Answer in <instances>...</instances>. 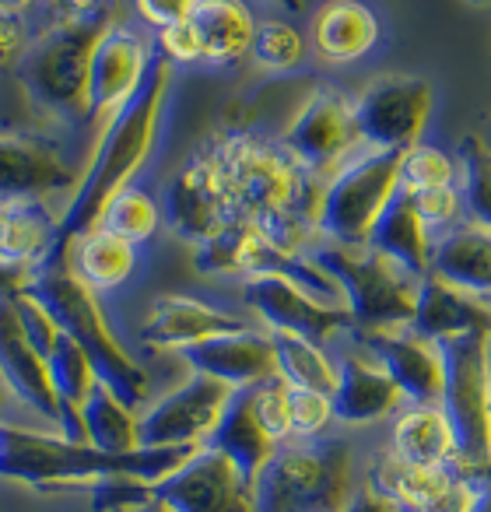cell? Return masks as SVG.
I'll use <instances>...</instances> for the list:
<instances>
[{"label":"cell","mask_w":491,"mask_h":512,"mask_svg":"<svg viewBox=\"0 0 491 512\" xmlns=\"http://www.w3.org/2000/svg\"><path fill=\"white\" fill-rule=\"evenodd\" d=\"M207 148L221 169L235 218L253 221L278 253H313L320 242L316 232L320 183L295 165L281 137H267L264 130L253 127H228L207 137Z\"/></svg>","instance_id":"1"},{"label":"cell","mask_w":491,"mask_h":512,"mask_svg":"<svg viewBox=\"0 0 491 512\" xmlns=\"http://www.w3.org/2000/svg\"><path fill=\"white\" fill-rule=\"evenodd\" d=\"M172 81H176V67L155 53L141 92L130 99V106L95 141H88L92 148H88L81 179L57 214V253H53L50 264L67 260L71 242L78 235H85L88 228L99 225L109 200L120 190H127V186H134L141 179V172L148 169V162L158 151V141H162Z\"/></svg>","instance_id":"2"},{"label":"cell","mask_w":491,"mask_h":512,"mask_svg":"<svg viewBox=\"0 0 491 512\" xmlns=\"http://www.w3.org/2000/svg\"><path fill=\"white\" fill-rule=\"evenodd\" d=\"M197 449L200 446H141L130 453H106L81 439L0 421V481L22 484L29 491H92L113 477L158 484Z\"/></svg>","instance_id":"3"},{"label":"cell","mask_w":491,"mask_h":512,"mask_svg":"<svg viewBox=\"0 0 491 512\" xmlns=\"http://www.w3.org/2000/svg\"><path fill=\"white\" fill-rule=\"evenodd\" d=\"M29 295L57 320V327L78 344L92 362L95 376L106 390H113L123 404H130L134 411H144L151 400V376L134 351L123 344V337L116 334L113 320H109L102 295L92 292L78 274L67 267V260L60 264H46L32 278Z\"/></svg>","instance_id":"4"},{"label":"cell","mask_w":491,"mask_h":512,"mask_svg":"<svg viewBox=\"0 0 491 512\" xmlns=\"http://www.w3.org/2000/svg\"><path fill=\"white\" fill-rule=\"evenodd\" d=\"M106 25L64 15L60 8L39 22L15 78L46 120L60 127H88V67L95 39Z\"/></svg>","instance_id":"5"},{"label":"cell","mask_w":491,"mask_h":512,"mask_svg":"<svg viewBox=\"0 0 491 512\" xmlns=\"http://www.w3.org/2000/svg\"><path fill=\"white\" fill-rule=\"evenodd\" d=\"M355 449L348 439L285 442L253 481L257 512H341L358 495Z\"/></svg>","instance_id":"6"},{"label":"cell","mask_w":491,"mask_h":512,"mask_svg":"<svg viewBox=\"0 0 491 512\" xmlns=\"http://www.w3.org/2000/svg\"><path fill=\"white\" fill-rule=\"evenodd\" d=\"M309 256L334 278L344 309L355 323V334L411 327L421 278L407 274L390 256L376 253L369 242L344 246L327 239L316 242Z\"/></svg>","instance_id":"7"},{"label":"cell","mask_w":491,"mask_h":512,"mask_svg":"<svg viewBox=\"0 0 491 512\" xmlns=\"http://www.w3.org/2000/svg\"><path fill=\"white\" fill-rule=\"evenodd\" d=\"M400 162L404 151H369L355 155L341 172L320 186L316 200V232L327 242L365 246L400 193Z\"/></svg>","instance_id":"8"},{"label":"cell","mask_w":491,"mask_h":512,"mask_svg":"<svg viewBox=\"0 0 491 512\" xmlns=\"http://www.w3.org/2000/svg\"><path fill=\"white\" fill-rule=\"evenodd\" d=\"M442 411L456 432V467L474 481L491 477V348L488 341H446Z\"/></svg>","instance_id":"9"},{"label":"cell","mask_w":491,"mask_h":512,"mask_svg":"<svg viewBox=\"0 0 491 512\" xmlns=\"http://www.w3.org/2000/svg\"><path fill=\"white\" fill-rule=\"evenodd\" d=\"M281 144L295 165L323 186L365 151L355 123V95L337 85H316L281 130Z\"/></svg>","instance_id":"10"},{"label":"cell","mask_w":491,"mask_h":512,"mask_svg":"<svg viewBox=\"0 0 491 512\" xmlns=\"http://www.w3.org/2000/svg\"><path fill=\"white\" fill-rule=\"evenodd\" d=\"M151 60H155V43L141 25L113 18L102 29L88 67V141H95L141 92Z\"/></svg>","instance_id":"11"},{"label":"cell","mask_w":491,"mask_h":512,"mask_svg":"<svg viewBox=\"0 0 491 512\" xmlns=\"http://www.w3.org/2000/svg\"><path fill=\"white\" fill-rule=\"evenodd\" d=\"M432 106L435 95L425 78L379 74L355 95L358 137L369 151H407L425 137Z\"/></svg>","instance_id":"12"},{"label":"cell","mask_w":491,"mask_h":512,"mask_svg":"<svg viewBox=\"0 0 491 512\" xmlns=\"http://www.w3.org/2000/svg\"><path fill=\"white\" fill-rule=\"evenodd\" d=\"M242 306L250 309L267 334H292L306 341L327 344L355 330L341 302H327L288 274H253L242 281Z\"/></svg>","instance_id":"13"},{"label":"cell","mask_w":491,"mask_h":512,"mask_svg":"<svg viewBox=\"0 0 491 512\" xmlns=\"http://www.w3.org/2000/svg\"><path fill=\"white\" fill-rule=\"evenodd\" d=\"M232 214V200H228L225 179L214 162L207 141L179 165L169 176L162 190V221L179 242L186 246H200L211 239Z\"/></svg>","instance_id":"14"},{"label":"cell","mask_w":491,"mask_h":512,"mask_svg":"<svg viewBox=\"0 0 491 512\" xmlns=\"http://www.w3.org/2000/svg\"><path fill=\"white\" fill-rule=\"evenodd\" d=\"M78 179L81 169L67 158L60 141L25 130H0V204L60 200L64 207Z\"/></svg>","instance_id":"15"},{"label":"cell","mask_w":491,"mask_h":512,"mask_svg":"<svg viewBox=\"0 0 491 512\" xmlns=\"http://www.w3.org/2000/svg\"><path fill=\"white\" fill-rule=\"evenodd\" d=\"M232 393L235 390L218 379L190 372L183 383L141 411V446H204Z\"/></svg>","instance_id":"16"},{"label":"cell","mask_w":491,"mask_h":512,"mask_svg":"<svg viewBox=\"0 0 491 512\" xmlns=\"http://www.w3.org/2000/svg\"><path fill=\"white\" fill-rule=\"evenodd\" d=\"M365 488L397 505V512H470L477 498V481L456 463L418 467L393 453H383L372 463Z\"/></svg>","instance_id":"17"},{"label":"cell","mask_w":491,"mask_h":512,"mask_svg":"<svg viewBox=\"0 0 491 512\" xmlns=\"http://www.w3.org/2000/svg\"><path fill=\"white\" fill-rule=\"evenodd\" d=\"M169 512H257L253 484L221 453L200 446L190 460L155 484Z\"/></svg>","instance_id":"18"},{"label":"cell","mask_w":491,"mask_h":512,"mask_svg":"<svg viewBox=\"0 0 491 512\" xmlns=\"http://www.w3.org/2000/svg\"><path fill=\"white\" fill-rule=\"evenodd\" d=\"M372 358L386 369V376L397 383L407 404H442L446 390V358L442 344L421 337L418 330H376L358 334Z\"/></svg>","instance_id":"19"},{"label":"cell","mask_w":491,"mask_h":512,"mask_svg":"<svg viewBox=\"0 0 491 512\" xmlns=\"http://www.w3.org/2000/svg\"><path fill=\"white\" fill-rule=\"evenodd\" d=\"M0 383L18 404L64 435V407L53 390L46 358L22 330L15 302H0Z\"/></svg>","instance_id":"20"},{"label":"cell","mask_w":491,"mask_h":512,"mask_svg":"<svg viewBox=\"0 0 491 512\" xmlns=\"http://www.w3.org/2000/svg\"><path fill=\"white\" fill-rule=\"evenodd\" d=\"M190 372L211 376L218 383H225L228 390H253V386L267 383L278 376L274 365V341L267 330L242 327L232 334L211 337L204 344H193L179 355Z\"/></svg>","instance_id":"21"},{"label":"cell","mask_w":491,"mask_h":512,"mask_svg":"<svg viewBox=\"0 0 491 512\" xmlns=\"http://www.w3.org/2000/svg\"><path fill=\"white\" fill-rule=\"evenodd\" d=\"M250 327L235 316L232 309H221L214 302H204L197 295H158L148 306V316L141 323V344L155 351H176L183 355L193 344H204L211 337L232 334V330Z\"/></svg>","instance_id":"22"},{"label":"cell","mask_w":491,"mask_h":512,"mask_svg":"<svg viewBox=\"0 0 491 512\" xmlns=\"http://www.w3.org/2000/svg\"><path fill=\"white\" fill-rule=\"evenodd\" d=\"M334 418L344 428H365L390 421L407 404L386 369L369 351H344L337 358V386H334Z\"/></svg>","instance_id":"23"},{"label":"cell","mask_w":491,"mask_h":512,"mask_svg":"<svg viewBox=\"0 0 491 512\" xmlns=\"http://www.w3.org/2000/svg\"><path fill=\"white\" fill-rule=\"evenodd\" d=\"M411 330L435 344L446 341H491V299L463 292L425 274L418 285Z\"/></svg>","instance_id":"24"},{"label":"cell","mask_w":491,"mask_h":512,"mask_svg":"<svg viewBox=\"0 0 491 512\" xmlns=\"http://www.w3.org/2000/svg\"><path fill=\"white\" fill-rule=\"evenodd\" d=\"M379 39L383 25L365 0H323L309 18V53L320 64H358L376 50Z\"/></svg>","instance_id":"25"},{"label":"cell","mask_w":491,"mask_h":512,"mask_svg":"<svg viewBox=\"0 0 491 512\" xmlns=\"http://www.w3.org/2000/svg\"><path fill=\"white\" fill-rule=\"evenodd\" d=\"M204 446L221 453L228 463H235V470L250 484L257 481V474L267 467V460L278 453V442L267 435L264 421H260L257 404H253V390L232 393L218 428H214Z\"/></svg>","instance_id":"26"},{"label":"cell","mask_w":491,"mask_h":512,"mask_svg":"<svg viewBox=\"0 0 491 512\" xmlns=\"http://www.w3.org/2000/svg\"><path fill=\"white\" fill-rule=\"evenodd\" d=\"M428 274L463 292L491 299V228L460 221L449 232L435 235Z\"/></svg>","instance_id":"27"},{"label":"cell","mask_w":491,"mask_h":512,"mask_svg":"<svg viewBox=\"0 0 491 512\" xmlns=\"http://www.w3.org/2000/svg\"><path fill=\"white\" fill-rule=\"evenodd\" d=\"M67 267L85 281L92 292L109 295L120 292L134 281L137 267H141V246L120 239L109 228L95 225L85 235L71 242L67 249Z\"/></svg>","instance_id":"28"},{"label":"cell","mask_w":491,"mask_h":512,"mask_svg":"<svg viewBox=\"0 0 491 512\" xmlns=\"http://www.w3.org/2000/svg\"><path fill=\"white\" fill-rule=\"evenodd\" d=\"M390 453L418 467L456 463V432L442 404H404L390 418Z\"/></svg>","instance_id":"29"},{"label":"cell","mask_w":491,"mask_h":512,"mask_svg":"<svg viewBox=\"0 0 491 512\" xmlns=\"http://www.w3.org/2000/svg\"><path fill=\"white\" fill-rule=\"evenodd\" d=\"M190 22L204 46L207 67H235L250 57L257 15L246 0H200Z\"/></svg>","instance_id":"30"},{"label":"cell","mask_w":491,"mask_h":512,"mask_svg":"<svg viewBox=\"0 0 491 512\" xmlns=\"http://www.w3.org/2000/svg\"><path fill=\"white\" fill-rule=\"evenodd\" d=\"M57 207L43 200H11L4 204L0 228V260L39 271L57 253Z\"/></svg>","instance_id":"31"},{"label":"cell","mask_w":491,"mask_h":512,"mask_svg":"<svg viewBox=\"0 0 491 512\" xmlns=\"http://www.w3.org/2000/svg\"><path fill=\"white\" fill-rule=\"evenodd\" d=\"M369 246L376 253L390 256L393 264H400L407 274L414 278H425L428 264H432V246H435V235L432 228L421 221L418 207L411 204L407 193H397L390 207L383 211V218L376 221L369 235Z\"/></svg>","instance_id":"32"},{"label":"cell","mask_w":491,"mask_h":512,"mask_svg":"<svg viewBox=\"0 0 491 512\" xmlns=\"http://www.w3.org/2000/svg\"><path fill=\"white\" fill-rule=\"evenodd\" d=\"M81 425H85V442L95 449H106V453L141 449V411L123 404V400L116 397L113 390H106L102 383L95 386V393L88 397Z\"/></svg>","instance_id":"33"},{"label":"cell","mask_w":491,"mask_h":512,"mask_svg":"<svg viewBox=\"0 0 491 512\" xmlns=\"http://www.w3.org/2000/svg\"><path fill=\"white\" fill-rule=\"evenodd\" d=\"M274 341V365L278 379H285L295 390H316L334 397L337 386V358L327 351V344L306 341L292 334H271Z\"/></svg>","instance_id":"34"},{"label":"cell","mask_w":491,"mask_h":512,"mask_svg":"<svg viewBox=\"0 0 491 512\" xmlns=\"http://www.w3.org/2000/svg\"><path fill=\"white\" fill-rule=\"evenodd\" d=\"M99 225L109 228V232H116L120 239L134 242V246H144V242L155 239L165 225L162 221V200H158L151 190H144L141 183H134L109 200V207L102 211Z\"/></svg>","instance_id":"35"},{"label":"cell","mask_w":491,"mask_h":512,"mask_svg":"<svg viewBox=\"0 0 491 512\" xmlns=\"http://www.w3.org/2000/svg\"><path fill=\"white\" fill-rule=\"evenodd\" d=\"M460 165V197H463V221H474L481 228H491V148L484 137L467 134L456 151Z\"/></svg>","instance_id":"36"},{"label":"cell","mask_w":491,"mask_h":512,"mask_svg":"<svg viewBox=\"0 0 491 512\" xmlns=\"http://www.w3.org/2000/svg\"><path fill=\"white\" fill-rule=\"evenodd\" d=\"M250 60L267 74H295L309 60V36L285 18H264L257 22Z\"/></svg>","instance_id":"37"},{"label":"cell","mask_w":491,"mask_h":512,"mask_svg":"<svg viewBox=\"0 0 491 512\" xmlns=\"http://www.w3.org/2000/svg\"><path fill=\"white\" fill-rule=\"evenodd\" d=\"M460 179V165L456 155H449L439 144H414L404 151L400 162V193H421V190H439V186H456Z\"/></svg>","instance_id":"38"},{"label":"cell","mask_w":491,"mask_h":512,"mask_svg":"<svg viewBox=\"0 0 491 512\" xmlns=\"http://www.w3.org/2000/svg\"><path fill=\"white\" fill-rule=\"evenodd\" d=\"M292 442H316L337 425L334 400L316 390H295L292 386Z\"/></svg>","instance_id":"39"},{"label":"cell","mask_w":491,"mask_h":512,"mask_svg":"<svg viewBox=\"0 0 491 512\" xmlns=\"http://www.w3.org/2000/svg\"><path fill=\"white\" fill-rule=\"evenodd\" d=\"M292 386L285 379H267V383L253 386V404H257V414L264 421L267 435H271L278 446L292 442Z\"/></svg>","instance_id":"40"},{"label":"cell","mask_w":491,"mask_h":512,"mask_svg":"<svg viewBox=\"0 0 491 512\" xmlns=\"http://www.w3.org/2000/svg\"><path fill=\"white\" fill-rule=\"evenodd\" d=\"M95 512H137L155 502V484L137 481V477H113L88 491Z\"/></svg>","instance_id":"41"},{"label":"cell","mask_w":491,"mask_h":512,"mask_svg":"<svg viewBox=\"0 0 491 512\" xmlns=\"http://www.w3.org/2000/svg\"><path fill=\"white\" fill-rule=\"evenodd\" d=\"M411 204L418 207L421 221L432 228V235H442L449 228H456L463 221V197L460 186H439V190H421L407 193Z\"/></svg>","instance_id":"42"},{"label":"cell","mask_w":491,"mask_h":512,"mask_svg":"<svg viewBox=\"0 0 491 512\" xmlns=\"http://www.w3.org/2000/svg\"><path fill=\"white\" fill-rule=\"evenodd\" d=\"M36 29H39L36 15L0 8V71H18L32 39H36Z\"/></svg>","instance_id":"43"},{"label":"cell","mask_w":491,"mask_h":512,"mask_svg":"<svg viewBox=\"0 0 491 512\" xmlns=\"http://www.w3.org/2000/svg\"><path fill=\"white\" fill-rule=\"evenodd\" d=\"M151 43H155L158 57L169 60L172 67L204 64V46H200V36H197V29H193V22L169 25V29L155 32V36H151Z\"/></svg>","instance_id":"44"},{"label":"cell","mask_w":491,"mask_h":512,"mask_svg":"<svg viewBox=\"0 0 491 512\" xmlns=\"http://www.w3.org/2000/svg\"><path fill=\"white\" fill-rule=\"evenodd\" d=\"M200 0H130V8H134V18L141 22V29H148L151 36L169 25L179 22H190L193 11H197Z\"/></svg>","instance_id":"45"},{"label":"cell","mask_w":491,"mask_h":512,"mask_svg":"<svg viewBox=\"0 0 491 512\" xmlns=\"http://www.w3.org/2000/svg\"><path fill=\"white\" fill-rule=\"evenodd\" d=\"M32 278H36V271H29V267L0 260V302H18L22 295H29Z\"/></svg>","instance_id":"46"},{"label":"cell","mask_w":491,"mask_h":512,"mask_svg":"<svg viewBox=\"0 0 491 512\" xmlns=\"http://www.w3.org/2000/svg\"><path fill=\"white\" fill-rule=\"evenodd\" d=\"M64 15H74V18H88V22H113L116 15V0H53Z\"/></svg>","instance_id":"47"},{"label":"cell","mask_w":491,"mask_h":512,"mask_svg":"<svg viewBox=\"0 0 491 512\" xmlns=\"http://www.w3.org/2000/svg\"><path fill=\"white\" fill-rule=\"evenodd\" d=\"M341 512H397V505H390L383 495H376V491L362 484V488H358V495L351 498V502L344 505Z\"/></svg>","instance_id":"48"},{"label":"cell","mask_w":491,"mask_h":512,"mask_svg":"<svg viewBox=\"0 0 491 512\" xmlns=\"http://www.w3.org/2000/svg\"><path fill=\"white\" fill-rule=\"evenodd\" d=\"M470 512H491V477L477 481V498H474V509Z\"/></svg>","instance_id":"49"},{"label":"cell","mask_w":491,"mask_h":512,"mask_svg":"<svg viewBox=\"0 0 491 512\" xmlns=\"http://www.w3.org/2000/svg\"><path fill=\"white\" fill-rule=\"evenodd\" d=\"M46 0H0V8L8 11H22V15H36L39 8H43Z\"/></svg>","instance_id":"50"},{"label":"cell","mask_w":491,"mask_h":512,"mask_svg":"<svg viewBox=\"0 0 491 512\" xmlns=\"http://www.w3.org/2000/svg\"><path fill=\"white\" fill-rule=\"evenodd\" d=\"M271 4H278L288 15H302V11H306V0H271Z\"/></svg>","instance_id":"51"},{"label":"cell","mask_w":491,"mask_h":512,"mask_svg":"<svg viewBox=\"0 0 491 512\" xmlns=\"http://www.w3.org/2000/svg\"><path fill=\"white\" fill-rule=\"evenodd\" d=\"M137 512H169V509H165V505L155 498V502H151V505H144V509H137Z\"/></svg>","instance_id":"52"},{"label":"cell","mask_w":491,"mask_h":512,"mask_svg":"<svg viewBox=\"0 0 491 512\" xmlns=\"http://www.w3.org/2000/svg\"><path fill=\"white\" fill-rule=\"evenodd\" d=\"M470 8H491V0H467Z\"/></svg>","instance_id":"53"},{"label":"cell","mask_w":491,"mask_h":512,"mask_svg":"<svg viewBox=\"0 0 491 512\" xmlns=\"http://www.w3.org/2000/svg\"><path fill=\"white\" fill-rule=\"evenodd\" d=\"M0 228H4V204H0Z\"/></svg>","instance_id":"54"},{"label":"cell","mask_w":491,"mask_h":512,"mask_svg":"<svg viewBox=\"0 0 491 512\" xmlns=\"http://www.w3.org/2000/svg\"><path fill=\"white\" fill-rule=\"evenodd\" d=\"M488 418H491V400H488Z\"/></svg>","instance_id":"55"},{"label":"cell","mask_w":491,"mask_h":512,"mask_svg":"<svg viewBox=\"0 0 491 512\" xmlns=\"http://www.w3.org/2000/svg\"><path fill=\"white\" fill-rule=\"evenodd\" d=\"M488 348H491V341H488Z\"/></svg>","instance_id":"56"},{"label":"cell","mask_w":491,"mask_h":512,"mask_svg":"<svg viewBox=\"0 0 491 512\" xmlns=\"http://www.w3.org/2000/svg\"><path fill=\"white\" fill-rule=\"evenodd\" d=\"M0 404H4V400H0Z\"/></svg>","instance_id":"57"}]
</instances>
